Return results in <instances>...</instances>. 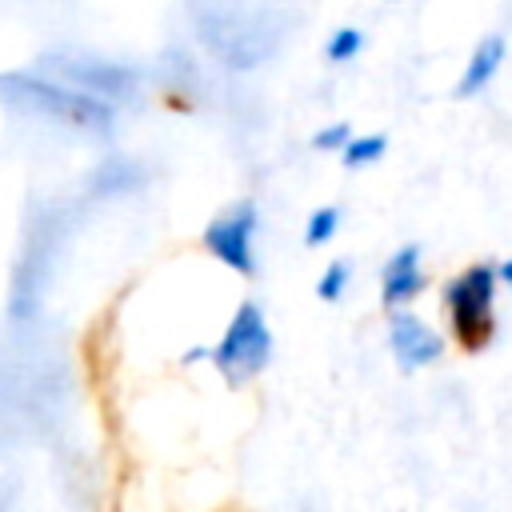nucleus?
<instances>
[{
	"mask_svg": "<svg viewBox=\"0 0 512 512\" xmlns=\"http://www.w3.org/2000/svg\"><path fill=\"white\" fill-rule=\"evenodd\" d=\"M496 284L492 264H468L444 288L448 332L464 352H484L496 340Z\"/></svg>",
	"mask_w": 512,
	"mask_h": 512,
	"instance_id": "obj_1",
	"label": "nucleus"
},
{
	"mask_svg": "<svg viewBox=\"0 0 512 512\" xmlns=\"http://www.w3.org/2000/svg\"><path fill=\"white\" fill-rule=\"evenodd\" d=\"M268 364H272V328L264 320V308L256 300H244L232 312L220 340L212 344V368L220 372L224 384L240 388V384L256 380Z\"/></svg>",
	"mask_w": 512,
	"mask_h": 512,
	"instance_id": "obj_2",
	"label": "nucleus"
},
{
	"mask_svg": "<svg viewBox=\"0 0 512 512\" xmlns=\"http://www.w3.org/2000/svg\"><path fill=\"white\" fill-rule=\"evenodd\" d=\"M24 108L40 112V116H52L68 128H84V132H104L112 124V104L92 96V92H80V88H68V84H56V80H40V76H4L0 80Z\"/></svg>",
	"mask_w": 512,
	"mask_h": 512,
	"instance_id": "obj_3",
	"label": "nucleus"
},
{
	"mask_svg": "<svg viewBox=\"0 0 512 512\" xmlns=\"http://www.w3.org/2000/svg\"><path fill=\"white\" fill-rule=\"evenodd\" d=\"M256 228H260L256 204L252 200H240V204H232V208H224L220 216L208 220L204 248L224 268H232L240 276H256Z\"/></svg>",
	"mask_w": 512,
	"mask_h": 512,
	"instance_id": "obj_4",
	"label": "nucleus"
},
{
	"mask_svg": "<svg viewBox=\"0 0 512 512\" xmlns=\"http://www.w3.org/2000/svg\"><path fill=\"white\" fill-rule=\"evenodd\" d=\"M388 348L396 356V364L404 372H416V368H428L440 360L444 352V340L432 332V324H424L416 312L408 308H396L388 316Z\"/></svg>",
	"mask_w": 512,
	"mask_h": 512,
	"instance_id": "obj_5",
	"label": "nucleus"
},
{
	"mask_svg": "<svg viewBox=\"0 0 512 512\" xmlns=\"http://www.w3.org/2000/svg\"><path fill=\"white\" fill-rule=\"evenodd\" d=\"M428 276H424V256H420V244H400L384 268H380V300L388 312L396 308H408L420 292H424Z\"/></svg>",
	"mask_w": 512,
	"mask_h": 512,
	"instance_id": "obj_6",
	"label": "nucleus"
},
{
	"mask_svg": "<svg viewBox=\"0 0 512 512\" xmlns=\"http://www.w3.org/2000/svg\"><path fill=\"white\" fill-rule=\"evenodd\" d=\"M504 48H508L504 36H496V32L480 36V44L472 48V56H468V64H464V72H460V80H456V96H460V100L484 92V88L496 80V72H500V64H504Z\"/></svg>",
	"mask_w": 512,
	"mask_h": 512,
	"instance_id": "obj_7",
	"label": "nucleus"
},
{
	"mask_svg": "<svg viewBox=\"0 0 512 512\" xmlns=\"http://www.w3.org/2000/svg\"><path fill=\"white\" fill-rule=\"evenodd\" d=\"M68 76L76 80L80 92H92V96H128L132 92V72L128 68H116V64H96V60H80V64H68Z\"/></svg>",
	"mask_w": 512,
	"mask_h": 512,
	"instance_id": "obj_8",
	"label": "nucleus"
},
{
	"mask_svg": "<svg viewBox=\"0 0 512 512\" xmlns=\"http://www.w3.org/2000/svg\"><path fill=\"white\" fill-rule=\"evenodd\" d=\"M384 152H388V136H380V132H368V136H352V140L344 144V152H340V164L356 172V168H368V164H376Z\"/></svg>",
	"mask_w": 512,
	"mask_h": 512,
	"instance_id": "obj_9",
	"label": "nucleus"
},
{
	"mask_svg": "<svg viewBox=\"0 0 512 512\" xmlns=\"http://www.w3.org/2000/svg\"><path fill=\"white\" fill-rule=\"evenodd\" d=\"M336 232H340V208L336 204H320L308 212V220H304V244L308 248H324L328 240H336Z\"/></svg>",
	"mask_w": 512,
	"mask_h": 512,
	"instance_id": "obj_10",
	"label": "nucleus"
},
{
	"mask_svg": "<svg viewBox=\"0 0 512 512\" xmlns=\"http://www.w3.org/2000/svg\"><path fill=\"white\" fill-rule=\"evenodd\" d=\"M348 280H352V264L348 260H328L324 272H320V280H316V296L324 304H336L348 292Z\"/></svg>",
	"mask_w": 512,
	"mask_h": 512,
	"instance_id": "obj_11",
	"label": "nucleus"
},
{
	"mask_svg": "<svg viewBox=\"0 0 512 512\" xmlns=\"http://www.w3.org/2000/svg\"><path fill=\"white\" fill-rule=\"evenodd\" d=\"M360 48H364V32L348 24V28H336V32L328 36V44H324V56H328L332 64H344V60H352Z\"/></svg>",
	"mask_w": 512,
	"mask_h": 512,
	"instance_id": "obj_12",
	"label": "nucleus"
},
{
	"mask_svg": "<svg viewBox=\"0 0 512 512\" xmlns=\"http://www.w3.org/2000/svg\"><path fill=\"white\" fill-rule=\"evenodd\" d=\"M348 140H352V128H348L344 120L324 124L320 132H312V148H316V152H344Z\"/></svg>",
	"mask_w": 512,
	"mask_h": 512,
	"instance_id": "obj_13",
	"label": "nucleus"
},
{
	"mask_svg": "<svg viewBox=\"0 0 512 512\" xmlns=\"http://www.w3.org/2000/svg\"><path fill=\"white\" fill-rule=\"evenodd\" d=\"M496 276H500V284H508V288H512V256H508V260L496 268Z\"/></svg>",
	"mask_w": 512,
	"mask_h": 512,
	"instance_id": "obj_14",
	"label": "nucleus"
}]
</instances>
